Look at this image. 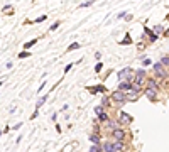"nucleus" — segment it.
<instances>
[{"label": "nucleus", "instance_id": "f03ea898", "mask_svg": "<svg viewBox=\"0 0 169 152\" xmlns=\"http://www.w3.org/2000/svg\"><path fill=\"white\" fill-rule=\"evenodd\" d=\"M134 75V69L132 68H125V69H122V71H118V78L120 79H124V81H130L129 78Z\"/></svg>", "mask_w": 169, "mask_h": 152}, {"label": "nucleus", "instance_id": "ddd939ff", "mask_svg": "<svg viewBox=\"0 0 169 152\" xmlns=\"http://www.w3.org/2000/svg\"><path fill=\"white\" fill-rule=\"evenodd\" d=\"M79 46H81L79 42H73L71 46H68V51H76V49H79Z\"/></svg>", "mask_w": 169, "mask_h": 152}, {"label": "nucleus", "instance_id": "f8f14e48", "mask_svg": "<svg viewBox=\"0 0 169 152\" xmlns=\"http://www.w3.org/2000/svg\"><path fill=\"white\" fill-rule=\"evenodd\" d=\"M135 76H137V78H146L147 73H146V69H137V71H135Z\"/></svg>", "mask_w": 169, "mask_h": 152}, {"label": "nucleus", "instance_id": "20e7f679", "mask_svg": "<svg viewBox=\"0 0 169 152\" xmlns=\"http://www.w3.org/2000/svg\"><path fill=\"white\" fill-rule=\"evenodd\" d=\"M154 73L159 76V78H166V76H168L166 69L162 68V64H161V63H156V64H154Z\"/></svg>", "mask_w": 169, "mask_h": 152}, {"label": "nucleus", "instance_id": "6ab92c4d", "mask_svg": "<svg viewBox=\"0 0 169 152\" xmlns=\"http://www.w3.org/2000/svg\"><path fill=\"white\" fill-rule=\"evenodd\" d=\"M88 152H102V147H100V145H93Z\"/></svg>", "mask_w": 169, "mask_h": 152}, {"label": "nucleus", "instance_id": "a878e982", "mask_svg": "<svg viewBox=\"0 0 169 152\" xmlns=\"http://www.w3.org/2000/svg\"><path fill=\"white\" fill-rule=\"evenodd\" d=\"M92 3H93V2H85V3H81L79 7H88V5H92Z\"/></svg>", "mask_w": 169, "mask_h": 152}, {"label": "nucleus", "instance_id": "a211bd4d", "mask_svg": "<svg viewBox=\"0 0 169 152\" xmlns=\"http://www.w3.org/2000/svg\"><path fill=\"white\" fill-rule=\"evenodd\" d=\"M36 42H37V39H32V41H29V42H25V44H24V47L27 49V47H31V46H34Z\"/></svg>", "mask_w": 169, "mask_h": 152}, {"label": "nucleus", "instance_id": "2eb2a0df", "mask_svg": "<svg viewBox=\"0 0 169 152\" xmlns=\"http://www.w3.org/2000/svg\"><path fill=\"white\" fill-rule=\"evenodd\" d=\"M103 112H105V108H103V107H96V108H95V115H96V117H100Z\"/></svg>", "mask_w": 169, "mask_h": 152}, {"label": "nucleus", "instance_id": "39448f33", "mask_svg": "<svg viewBox=\"0 0 169 152\" xmlns=\"http://www.w3.org/2000/svg\"><path fill=\"white\" fill-rule=\"evenodd\" d=\"M118 117H120V122H122L124 125H130V123H132V117L129 113H125V112H122V110H120Z\"/></svg>", "mask_w": 169, "mask_h": 152}, {"label": "nucleus", "instance_id": "5701e85b", "mask_svg": "<svg viewBox=\"0 0 169 152\" xmlns=\"http://www.w3.org/2000/svg\"><path fill=\"white\" fill-rule=\"evenodd\" d=\"M102 103H103V105H108V103H110V98L103 96V98H102Z\"/></svg>", "mask_w": 169, "mask_h": 152}, {"label": "nucleus", "instance_id": "412c9836", "mask_svg": "<svg viewBox=\"0 0 169 152\" xmlns=\"http://www.w3.org/2000/svg\"><path fill=\"white\" fill-rule=\"evenodd\" d=\"M46 100H47V96H42V98L39 100V101H37V108L41 107V105H44V103H46Z\"/></svg>", "mask_w": 169, "mask_h": 152}, {"label": "nucleus", "instance_id": "b1692460", "mask_svg": "<svg viewBox=\"0 0 169 152\" xmlns=\"http://www.w3.org/2000/svg\"><path fill=\"white\" fill-rule=\"evenodd\" d=\"M46 19H47V15H41V17L36 19V22H42V20H46Z\"/></svg>", "mask_w": 169, "mask_h": 152}, {"label": "nucleus", "instance_id": "dca6fc26", "mask_svg": "<svg viewBox=\"0 0 169 152\" xmlns=\"http://www.w3.org/2000/svg\"><path fill=\"white\" fill-rule=\"evenodd\" d=\"M132 41H130V36L129 34H125V37H124V41L120 42V44H124V46H127V44H130Z\"/></svg>", "mask_w": 169, "mask_h": 152}, {"label": "nucleus", "instance_id": "c756f323", "mask_svg": "<svg viewBox=\"0 0 169 152\" xmlns=\"http://www.w3.org/2000/svg\"><path fill=\"white\" fill-rule=\"evenodd\" d=\"M168 19H169V15H168Z\"/></svg>", "mask_w": 169, "mask_h": 152}, {"label": "nucleus", "instance_id": "1a4fd4ad", "mask_svg": "<svg viewBox=\"0 0 169 152\" xmlns=\"http://www.w3.org/2000/svg\"><path fill=\"white\" fill-rule=\"evenodd\" d=\"M102 152H115V149H113V144H110V142H105V144L102 145Z\"/></svg>", "mask_w": 169, "mask_h": 152}, {"label": "nucleus", "instance_id": "c85d7f7f", "mask_svg": "<svg viewBox=\"0 0 169 152\" xmlns=\"http://www.w3.org/2000/svg\"><path fill=\"white\" fill-rule=\"evenodd\" d=\"M2 83H3V81H0V86H2Z\"/></svg>", "mask_w": 169, "mask_h": 152}, {"label": "nucleus", "instance_id": "7ed1b4c3", "mask_svg": "<svg viewBox=\"0 0 169 152\" xmlns=\"http://www.w3.org/2000/svg\"><path fill=\"white\" fill-rule=\"evenodd\" d=\"M112 137L115 139V140H118V142H124V139L127 137V133H125L124 129H117V130H113L112 132Z\"/></svg>", "mask_w": 169, "mask_h": 152}, {"label": "nucleus", "instance_id": "0eeeda50", "mask_svg": "<svg viewBox=\"0 0 169 152\" xmlns=\"http://www.w3.org/2000/svg\"><path fill=\"white\" fill-rule=\"evenodd\" d=\"M113 149H115V152H122V151H125V145H124V142L115 140L113 142Z\"/></svg>", "mask_w": 169, "mask_h": 152}, {"label": "nucleus", "instance_id": "aec40b11", "mask_svg": "<svg viewBox=\"0 0 169 152\" xmlns=\"http://www.w3.org/2000/svg\"><path fill=\"white\" fill-rule=\"evenodd\" d=\"M29 56H31V53H29V51H24V53H20V54H19L20 59H24V57H29Z\"/></svg>", "mask_w": 169, "mask_h": 152}, {"label": "nucleus", "instance_id": "423d86ee", "mask_svg": "<svg viewBox=\"0 0 169 152\" xmlns=\"http://www.w3.org/2000/svg\"><path fill=\"white\" fill-rule=\"evenodd\" d=\"M146 85H147V88H150V90H156V91H159V86H161V85H159V81H157V79H154V78H149Z\"/></svg>", "mask_w": 169, "mask_h": 152}, {"label": "nucleus", "instance_id": "cd10ccee", "mask_svg": "<svg viewBox=\"0 0 169 152\" xmlns=\"http://www.w3.org/2000/svg\"><path fill=\"white\" fill-rule=\"evenodd\" d=\"M71 66H73V64H68V66H66V68H64V73H68V71H69V69H71Z\"/></svg>", "mask_w": 169, "mask_h": 152}, {"label": "nucleus", "instance_id": "f3484780", "mask_svg": "<svg viewBox=\"0 0 169 152\" xmlns=\"http://www.w3.org/2000/svg\"><path fill=\"white\" fill-rule=\"evenodd\" d=\"M161 64H162V66H169V56L161 57Z\"/></svg>", "mask_w": 169, "mask_h": 152}, {"label": "nucleus", "instance_id": "4be33fe9", "mask_svg": "<svg viewBox=\"0 0 169 152\" xmlns=\"http://www.w3.org/2000/svg\"><path fill=\"white\" fill-rule=\"evenodd\" d=\"M102 66H103V64H102V63H98V64L95 66V71H96V73H100V71H102Z\"/></svg>", "mask_w": 169, "mask_h": 152}, {"label": "nucleus", "instance_id": "bb28decb", "mask_svg": "<svg viewBox=\"0 0 169 152\" xmlns=\"http://www.w3.org/2000/svg\"><path fill=\"white\" fill-rule=\"evenodd\" d=\"M142 64H144V66H147V64H150V59H144V61H142Z\"/></svg>", "mask_w": 169, "mask_h": 152}, {"label": "nucleus", "instance_id": "393cba45", "mask_svg": "<svg viewBox=\"0 0 169 152\" xmlns=\"http://www.w3.org/2000/svg\"><path fill=\"white\" fill-rule=\"evenodd\" d=\"M57 27H59V22H54V24L51 25V31H56Z\"/></svg>", "mask_w": 169, "mask_h": 152}, {"label": "nucleus", "instance_id": "6e6552de", "mask_svg": "<svg viewBox=\"0 0 169 152\" xmlns=\"http://www.w3.org/2000/svg\"><path fill=\"white\" fill-rule=\"evenodd\" d=\"M144 93H146V96L150 98V100H156V96H157V91H156V90H150V88H146Z\"/></svg>", "mask_w": 169, "mask_h": 152}, {"label": "nucleus", "instance_id": "4468645a", "mask_svg": "<svg viewBox=\"0 0 169 152\" xmlns=\"http://www.w3.org/2000/svg\"><path fill=\"white\" fill-rule=\"evenodd\" d=\"M90 140H92V142H93L95 145H96V144L100 142V135H98V133H93V135L90 137Z\"/></svg>", "mask_w": 169, "mask_h": 152}, {"label": "nucleus", "instance_id": "9d476101", "mask_svg": "<svg viewBox=\"0 0 169 152\" xmlns=\"http://www.w3.org/2000/svg\"><path fill=\"white\" fill-rule=\"evenodd\" d=\"M125 95H127V100H135V98H137V95H139V93H137L135 90H130V91H127Z\"/></svg>", "mask_w": 169, "mask_h": 152}, {"label": "nucleus", "instance_id": "9b49d317", "mask_svg": "<svg viewBox=\"0 0 169 152\" xmlns=\"http://www.w3.org/2000/svg\"><path fill=\"white\" fill-rule=\"evenodd\" d=\"M98 120H100V122H105V123H107V122L110 120V118H108V113H107V112H103V113L98 117Z\"/></svg>", "mask_w": 169, "mask_h": 152}, {"label": "nucleus", "instance_id": "f257e3e1", "mask_svg": "<svg viewBox=\"0 0 169 152\" xmlns=\"http://www.w3.org/2000/svg\"><path fill=\"white\" fill-rule=\"evenodd\" d=\"M110 100H113L115 103H118V105H124L125 101H127V95L124 93V91H120V90H115L110 96Z\"/></svg>", "mask_w": 169, "mask_h": 152}]
</instances>
